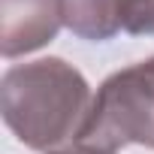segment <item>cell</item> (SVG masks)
I'll use <instances>...</instances> for the list:
<instances>
[{
  "instance_id": "5",
  "label": "cell",
  "mask_w": 154,
  "mask_h": 154,
  "mask_svg": "<svg viewBox=\"0 0 154 154\" xmlns=\"http://www.w3.org/2000/svg\"><path fill=\"white\" fill-rule=\"evenodd\" d=\"M121 30L130 36H154V0H121Z\"/></svg>"
},
{
  "instance_id": "3",
  "label": "cell",
  "mask_w": 154,
  "mask_h": 154,
  "mask_svg": "<svg viewBox=\"0 0 154 154\" xmlns=\"http://www.w3.org/2000/svg\"><path fill=\"white\" fill-rule=\"evenodd\" d=\"M60 27V0H0V51L6 60L48 45Z\"/></svg>"
},
{
  "instance_id": "2",
  "label": "cell",
  "mask_w": 154,
  "mask_h": 154,
  "mask_svg": "<svg viewBox=\"0 0 154 154\" xmlns=\"http://www.w3.org/2000/svg\"><path fill=\"white\" fill-rule=\"evenodd\" d=\"M127 145L154 148V54L112 72L97 88L72 151L118 154Z\"/></svg>"
},
{
  "instance_id": "6",
  "label": "cell",
  "mask_w": 154,
  "mask_h": 154,
  "mask_svg": "<svg viewBox=\"0 0 154 154\" xmlns=\"http://www.w3.org/2000/svg\"><path fill=\"white\" fill-rule=\"evenodd\" d=\"M69 154H91V151H69Z\"/></svg>"
},
{
  "instance_id": "4",
  "label": "cell",
  "mask_w": 154,
  "mask_h": 154,
  "mask_svg": "<svg viewBox=\"0 0 154 154\" xmlns=\"http://www.w3.org/2000/svg\"><path fill=\"white\" fill-rule=\"evenodd\" d=\"M63 27L79 39L106 42L121 30V0H60Z\"/></svg>"
},
{
  "instance_id": "1",
  "label": "cell",
  "mask_w": 154,
  "mask_h": 154,
  "mask_svg": "<svg viewBox=\"0 0 154 154\" xmlns=\"http://www.w3.org/2000/svg\"><path fill=\"white\" fill-rule=\"evenodd\" d=\"M94 91L63 57L15 63L0 79L6 127L36 154H69L88 121Z\"/></svg>"
}]
</instances>
